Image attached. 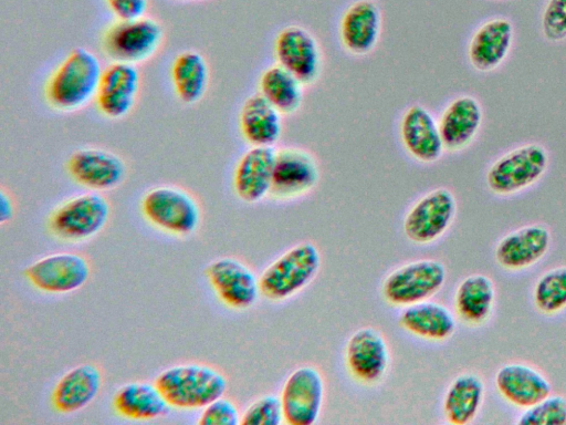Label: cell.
Listing matches in <instances>:
<instances>
[{"label": "cell", "instance_id": "1", "mask_svg": "<svg viewBox=\"0 0 566 425\" xmlns=\"http://www.w3.org/2000/svg\"><path fill=\"white\" fill-rule=\"evenodd\" d=\"M103 68L96 54L74 48L60 62L44 85L49 105L64 113L83 108L95 100Z\"/></svg>", "mask_w": 566, "mask_h": 425}, {"label": "cell", "instance_id": "2", "mask_svg": "<svg viewBox=\"0 0 566 425\" xmlns=\"http://www.w3.org/2000/svg\"><path fill=\"white\" fill-rule=\"evenodd\" d=\"M171 407L203 408L223 396L227 377L217 369L200 364H177L164 370L155 381Z\"/></svg>", "mask_w": 566, "mask_h": 425}, {"label": "cell", "instance_id": "3", "mask_svg": "<svg viewBox=\"0 0 566 425\" xmlns=\"http://www.w3.org/2000/svg\"><path fill=\"white\" fill-rule=\"evenodd\" d=\"M321 253L311 242L297 243L273 260L259 278L261 294L283 301L304 289L317 274Z\"/></svg>", "mask_w": 566, "mask_h": 425}, {"label": "cell", "instance_id": "4", "mask_svg": "<svg viewBox=\"0 0 566 425\" xmlns=\"http://www.w3.org/2000/svg\"><path fill=\"white\" fill-rule=\"evenodd\" d=\"M163 40L159 22L144 15L111 24L103 34L102 48L112 61L137 65L154 56Z\"/></svg>", "mask_w": 566, "mask_h": 425}, {"label": "cell", "instance_id": "5", "mask_svg": "<svg viewBox=\"0 0 566 425\" xmlns=\"http://www.w3.org/2000/svg\"><path fill=\"white\" fill-rule=\"evenodd\" d=\"M140 208L151 225L179 236L192 234L201 219L197 200L176 186L161 185L151 188L144 195Z\"/></svg>", "mask_w": 566, "mask_h": 425}, {"label": "cell", "instance_id": "6", "mask_svg": "<svg viewBox=\"0 0 566 425\" xmlns=\"http://www.w3.org/2000/svg\"><path fill=\"white\" fill-rule=\"evenodd\" d=\"M446 278L447 271L440 261L416 260L391 271L382 282L381 292L390 304L408 307L434 296Z\"/></svg>", "mask_w": 566, "mask_h": 425}, {"label": "cell", "instance_id": "7", "mask_svg": "<svg viewBox=\"0 0 566 425\" xmlns=\"http://www.w3.org/2000/svg\"><path fill=\"white\" fill-rule=\"evenodd\" d=\"M548 157L543 146L526 144L497 158L486 173L489 189L500 196L518 193L545 173Z\"/></svg>", "mask_w": 566, "mask_h": 425}, {"label": "cell", "instance_id": "8", "mask_svg": "<svg viewBox=\"0 0 566 425\" xmlns=\"http://www.w3.org/2000/svg\"><path fill=\"white\" fill-rule=\"evenodd\" d=\"M111 214L108 200L97 191L76 195L51 214L50 229L65 240H84L98 234Z\"/></svg>", "mask_w": 566, "mask_h": 425}, {"label": "cell", "instance_id": "9", "mask_svg": "<svg viewBox=\"0 0 566 425\" xmlns=\"http://www.w3.org/2000/svg\"><path fill=\"white\" fill-rule=\"evenodd\" d=\"M280 401L284 423L312 425L321 414L324 400V380L319 371L303 365L290 373L282 385Z\"/></svg>", "mask_w": 566, "mask_h": 425}, {"label": "cell", "instance_id": "10", "mask_svg": "<svg viewBox=\"0 0 566 425\" xmlns=\"http://www.w3.org/2000/svg\"><path fill=\"white\" fill-rule=\"evenodd\" d=\"M455 211L454 195L444 187L436 188L408 210L402 222L403 232L412 242H432L450 227Z\"/></svg>", "mask_w": 566, "mask_h": 425}, {"label": "cell", "instance_id": "11", "mask_svg": "<svg viewBox=\"0 0 566 425\" xmlns=\"http://www.w3.org/2000/svg\"><path fill=\"white\" fill-rule=\"evenodd\" d=\"M276 64L292 73L303 85L317 81L322 71V52L315 37L301 25L279 31L273 43Z\"/></svg>", "mask_w": 566, "mask_h": 425}, {"label": "cell", "instance_id": "12", "mask_svg": "<svg viewBox=\"0 0 566 425\" xmlns=\"http://www.w3.org/2000/svg\"><path fill=\"white\" fill-rule=\"evenodd\" d=\"M91 268L82 255L57 252L31 263L25 277L36 289L48 293H67L80 289L87 281Z\"/></svg>", "mask_w": 566, "mask_h": 425}, {"label": "cell", "instance_id": "13", "mask_svg": "<svg viewBox=\"0 0 566 425\" xmlns=\"http://www.w3.org/2000/svg\"><path fill=\"white\" fill-rule=\"evenodd\" d=\"M318 179V165L310 152L298 147L275 149L271 197L277 200L300 197L312 190Z\"/></svg>", "mask_w": 566, "mask_h": 425}, {"label": "cell", "instance_id": "14", "mask_svg": "<svg viewBox=\"0 0 566 425\" xmlns=\"http://www.w3.org/2000/svg\"><path fill=\"white\" fill-rule=\"evenodd\" d=\"M140 89V73L137 65L112 61L103 69L95 102L99 113L111 120L128 115Z\"/></svg>", "mask_w": 566, "mask_h": 425}, {"label": "cell", "instance_id": "15", "mask_svg": "<svg viewBox=\"0 0 566 425\" xmlns=\"http://www.w3.org/2000/svg\"><path fill=\"white\" fill-rule=\"evenodd\" d=\"M206 273L219 299L232 309H248L261 294L259 278L235 258L222 257L213 260Z\"/></svg>", "mask_w": 566, "mask_h": 425}, {"label": "cell", "instance_id": "16", "mask_svg": "<svg viewBox=\"0 0 566 425\" xmlns=\"http://www.w3.org/2000/svg\"><path fill=\"white\" fill-rule=\"evenodd\" d=\"M67 172L77 184L93 190L117 187L126 176V164L117 154L97 147L75 151L67 160Z\"/></svg>", "mask_w": 566, "mask_h": 425}, {"label": "cell", "instance_id": "17", "mask_svg": "<svg viewBox=\"0 0 566 425\" xmlns=\"http://www.w3.org/2000/svg\"><path fill=\"white\" fill-rule=\"evenodd\" d=\"M345 363L355 380L364 384L380 381L389 364V351L382 335L370 326L356 330L346 343Z\"/></svg>", "mask_w": 566, "mask_h": 425}, {"label": "cell", "instance_id": "18", "mask_svg": "<svg viewBox=\"0 0 566 425\" xmlns=\"http://www.w3.org/2000/svg\"><path fill=\"white\" fill-rule=\"evenodd\" d=\"M381 11L374 0H357L344 11L338 28L343 48L353 55L370 53L380 37Z\"/></svg>", "mask_w": 566, "mask_h": 425}, {"label": "cell", "instance_id": "19", "mask_svg": "<svg viewBox=\"0 0 566 425\" xmlns=\"http://www.w3.org/2000/svg\"><path fill=\"white\" fill-rule=\"evenodd\" d=\"M399 134L406 152L418 162H436L444 151L438 122L422 105L415 104L405 111Z\"/></svg>", "mask_w": 566, "mask_h": 425}, {"label": "cell", "instance_id": "20", "mask_svg": "<svg viewBox=\"0 0 566 425\" xmlns=\"http://www.w3.org/2000/svg\"><path fill=\"white\" fill-rule=\"evenodd\" d=\"M274 147L251 146L238 160L233 172V189L244 203L254 204L270 196Z\"/></svg>", "mask_w": 566, "mask_h": 425}, {"label": "cell", "instance_id": "21", "mask_svg": "<svg viewBox=\"0 0 566 425\" xmlns=\"http://www.w3.org/2000/svg\"><path fill=\"white\" fill-rule=\"evenodd\" d=\"M551 239V232L545 226H524L501 238L494 250L495 260L509 270L528 268L545 256Z\"/></svg>", "mask_w": 566, "mask_h": 425}, {"label": "cell", "instance_id": "22", "mask_svg": "<svg viewBox=\"0 0 566 425\" xmlns=\"http://www.w3.org/2000/svg\"><path fill=\"white\" fill-rule=\"evenodd\" d=\"M495 386L509 403L523 410L552 394V385L546 376L524 363L501 366L495 375Z\"/></svg>", "mask_w": 566, "mask_h": 425}, {"label": "cell", "instance_id": "23", "mask_svg": "<svg viewBox=\"0 0 566 425\" xmlns=\"http://www.w3.org/2000/svg\"><path fill=\"white\" fill-rule=\"evenodd\" d=\"M482 123V108L476 99L462 95L451 101L438 122L443 147L458 152L474 138Z\"/></svg>", "mask_w": 566, "mask_h": 425}, {"label": "cell", "instance_id": "24", "mask_svg": "<svg viewBox=\"0 0 566 425\" xmlns=\"http://www.w3.org/2000/svg\"><path fill=\"white\" fill-rule=\"evenodd\" d=\"M513 40V25L504 18L483 23L472 35L468 46L471 65L480 72L497 68L506 58Z\"/></svg>", "mask_w": 566, "mask_h": 425}, {"label": "cell", "instance_id": "25", "mask_svg": "<svg viewBox=\"0 0 566 425\" xmlns=\"http://www.w3.org/2000/svg\"><path fill=\"white\" fill-rule=\"evenodd\" d=\"M243 139L255 147H274L282 133V114L261 94L250 95L239 113Z\"/></svg>", "mask_w": 566, "mask_h": 425}, {"label": "cell", "instance_id": "26", "mask_svg": "<svg viewBox=\"0 0 566 425\" xmlns=\"http://www.w3.org/2000/svg\"><path fill=\"white\" fill-rule=\"evenodd\" d=\"M101 386L102 374L95 365H76L55 384L52 392L53 407L64 414L77 412L93 402Z\"/></svg>", "mask_w": 566, "mask_h": 425}, {"label": "cell", "instance_id": "27", "mask_svg": "<svg viewBox=\"0 0 566 425\" xmlns=\"http://www.w3.org/2000/svg\"><path fill=\"white\" fill-rule=\"evenodd\" d=\"M399 323L409 333L431 341L450 338L457 325L447 307L428 300L405 307Z\"/></svg>", "mask_w": 566, "mask_h": 425}, {"label": "cell", "instance_id": "28", "mask_svg": "<svg viewBox=\"0 0 566 425\" xmlns=\"http://www.w3.org/2000/svg\"><path fill=\"white\" fill-rule=\"evenodd\" d=\"M115 411L130 419L145 421L164 416L171 407L156 384L130 382L114 395Z\"/></svg>", "mask_w": 566, "mask_h": 425}, {"label": "cell", "instance_id": "29", "mask_svg": "<svg viewBox=\"0 0 566 425\" xmlns=\"http://www.w3.org/2000/svg\"><path fill=\"white\" fill-rule=\"evenodd\" d=\"M170 75L176 96L184 104L198 103L208 90L209 65L198 51L180 52L172 61Z\"/></svg>", "mask_w": 566, "mask_h": 425}, {"label": "cell", "instance_id": "30", "mask_svg": "<svg viewBox=\"0 0 566 425\" xmlns=\"http://www.w3.org/2000/svg\"><path fill=\"white\" fill-rule=\"evenodd\" d=\"M484 397V383L473 373L458 375L448 386L442 410L448 423L464 425L478 414Z\"/></svg>", "mask_w": 566, "mask_h": 425}, {"label": "cell", "instance_id": "31", "mask_svg": "<svg viewBox=\"0 0 566 425\" xmlns=\"http://www.w3.org/2000/svg\"><path fill=\"white\" fill-rule=\"evenodd\" d=\"M494 300L495 289L491 278L473 273L464 278L455 290V312L469 324H481L490 317Z\"/></svg>", "mask_w": 566, "mask_h": 425}, {"label": "cell", "instance_id": "32", "mask_svg": "<svg viewBox=\"0 0 566 425\" xmlns=\"http://www.w3.org/2000/svg\"><path fill=\"white\" fill-rule=\"evenodd\" d=\"M304 86L287 70L274 64L260 75L258 93L282 115H291L297 112L303 103Z\"/></svg>", "mask_w": 566, "mask_h": 425}, {"label": "cell", "instance_id": "33", "mask_svg": "<svg viewBox=\"0 0 566 425\" xmlns=\"http://www.w3.org/2000/svg\"><path fill=\"white\" fill-rule=\"evenodd\" d=\"M536 309L545 314H555L566 308V266L543 273L533 290Z\"/></svg>", "mask_w": 566, "mask_h": 425}, {"label": "cell", "instance_id": "34", "mask_svg": "<svg viewBox=\"0 0 566 425\" xmlns=\"http://www.w3.org/2000/svg\"><path fill=\"white\" fill-rule=\"evenodd\" d=\"M516 423L518 425H566V397L549 394L525 408Z\"/></svg>", "mask_w": 566, "mask_h": 425}, {"label": "cell", "instance_id": "35", "mask_svg": "<svg viewBox=\"0 0 566 425\" xmlns=\"http://www.w3.org/2000/svg\"><path fill=\"white\" fill-rule=\"evenodd\" d=\"M283 419V411L279 396L265 394L254 400L241 415L243 425H279Z\"/></svg>", "mask_w": 566, "mask_h": 425}, {"label": "cell", "instance_id": "36", "mask_svg": "<svg viewBox=\"0 0 566 425\" xmlns=\"http://www.w3.org/2000/svg\"><path fill=\"white\" fill-rule=\"evenodd\" d=\"M200 425H237L241 424V415L235 404L221 396L203 407Z\"/></svg>", "mask_w": 566, "mask_h": 425}, {"label": "cell", "instance_id": "37", "mask_svg": "<svg viewBox=\"0 0 566 425\" xmlns=\"http://www.w3.org/2000/svg\"><path fill=\"white\" fill-rule=\"evenodd\" d=\"M542 30L549 41L566 39V0H548L542 15Z\"/></svg>", "mask_w": 566, "mask_h": 425}, {"label": "cell", "instance_id": "38", "mask_svg": "<svg viewBox=\"0 0 566 425\" xmlns=\"http://www.w3.org/2000/svg\"><path fill=\"white\" fill-rule=\"evenodd\" d=\"M117 20H130L144 17L148 0H105Z\"/></svg>", "mask_w": 566, "mask_h": 425}, {"label": "cell", "instance_id": "39", "mask_svg": "<svg viewBox=\"0 0 566 425\" xmlns=\"http://www.w3.org/2000/svg\"><path fill=\"white\" fill-rule=\"evenodd\" d=\"M14 212V206L10 196L2 189L0 191V222L9 221Z\"/></svg>", "mask_w": 566, "mask_h": 425}]
</instances>
